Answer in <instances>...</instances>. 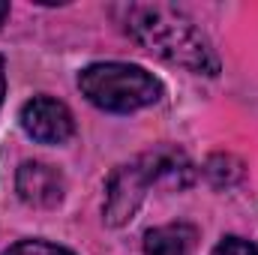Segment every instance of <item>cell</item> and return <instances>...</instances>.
I'll return each instance as SVG.
<instances>
[{"instance_id": "obj_1", "label": "cell", "mask_w": 258, "mask_h": 255, "mask_svg": "<svg viewBox=\"0 0 258 255\" xmlns=\"http://www.w3.org/2000/svg\"><path fill=\"white\" fill-rule=\"evenodd\" d=\"M132 42L195 75H216L219 57L192 18L171 3H123L114 9Z\"/></svg>"}, {"instance_id": "obj_9", "label": "cell", "mask_w": 258, "mask_h": 255, "mask_svg": "<svg viewBox=\"0 0 258 255\" xmlns=\"http://www.w3.org/2000/svg\"><path fill=\"white\" fill-rule=\"evenodd\" d=\"M210 255H258V246L252 240H246V237H222L216 246H213V252Z\"/></svg>"}, {"instance_id": "obj_5", "label": "cell", "mask_w": 258, "mask_h": 255, "mask_svg": "<svg viewBox=\"0 0 258 255\" xmlns=\"http://www.w3.org/2000/svg\"><path fill=\"white\" fill-rule=\"evenodd\" d=\"M15 189L30 207H57L63 201L66 180L48 162H21L15 171Z\"/></svg>"}, {"instance_id": "obj_4", "label": "cell", "mask_w": 258, "mask_h": 255, "mask_svg": "<svg viewBox=\"0 0 258 255\" xmlns=\"http://www.w3.org/2000/svg\"><path fill=\"white\" fill-rule=\"evenodd\" d=\"M21 129L39 144H63L75 132L72 111L54 96H33L21 108Z\"/></svg>"}, {"instance_id": "obj_11", "label": "cell", "mask_w": 258, "mask_h": 255, "mask_svg": "<svg viewBox=\"0 0 258 255\" xmlns=\"http://www.w3.org/2000/svg\"><path fill=\"white\" fill-rule=\"evenodd\" d=\"M6 15H9V3L0 0V27H3V21H6Z\"/></svg>"}, {"instance_id": "obj_8", "label": "cell", "mask_w": 258, "mask_h": 255, "mask_svg": "<svg viewBox=\"0 0 258 255\" xmlns=\"http://www.w3.org/2000/svg\"><path fill=\"white\" fill-rule=\"evenodd\" d=\"M3 255H75V252H69L57 243H48V240H18Z\"/></svg>"}, {"instance_id": "obj_7", "label": "cell", "mask_w": 258, "mask_h": 255, "mask_svg": "<svg viewBox=\"0 0 258 255\" xmlns=\"http://www.w3.org/2000/svg\"><path fill=\"white\" fill-rule=\"evenodd\" d=\"M204 174L210 177V183L213 186H231V183H237L240 180V174H243V168H240V162L234 159V156H213L207 165H204Z\"/></svg>"}, {"instance_id": "obj_10", "label": "cell", "mask_w": 258, "mask_h": 255, "mask_svg": "<svg viewBox=\"0 0 258 255\" xmlns=\"http://www.w3.org/2000/svg\"><path fill=\"white\" fill-rule=\"evenodd\" d=\"M3 96H6V69H3V57H0V105H3Z\"/></svg>"}, {"instance_id": "obj_3", "label": "cell", "mask_w": 258, "mask_h": 255, "mask_svg": "<svg viewBox=\"0 0 258 255\" xmlns=\"http://www.w3.org/2000/svg\"><path fill=\"white\" fill-rule=\"evenodd\" d=\"M78 90L87 96V102H93L102 111H114V114L147 108L159 102L162 96V84L153 72L135 63H120V60L90 63L87 69H81Z\"/></svg>"}, {"instance_id": "obj_2", "label": "cell", "mask_w": 258, "mask_h": 255, "mask_svg": "<svg viewBox=\"0 0 258 255\" xmlns=\"http://www.w3.org/2000/svg\"><path fill=\"white\" fill-rule=\"evenodd\" d=\"M195 177L192 162L186 159L183 150L177 147H156V150H147L141 153L135 162L114 168V174L108 177V186H105V222L108 225H126L129 219L135 216V210L141 207L144 195L153 183L165 180L171 186H189Z\"/></svg>"}, {"instance_id": "obj_6", "label": "cell", "mask_w": 258, "mask_h": 255, "mask_svg": "<svg viewBox=\"0 0 258 255\" xmlns=\"http://www.w3.org/2000/svg\"><path fill=\"white\" fill-rule=\"evenodd\" d=\"M195 240H198V231L186 222L159 225L144 234V255H189Z\"/></svg>"}]
</instances>
